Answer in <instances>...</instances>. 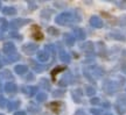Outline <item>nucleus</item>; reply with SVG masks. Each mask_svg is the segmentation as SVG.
<instances>
[{"mask_svg":"<svg viewBox=\"0 0 126 115\" xmlns=\"http://www.w3.org/2000/svg\"><path fill=\"white\" fill-rule=\"evenodd\" d=\"M0 8H1V2H0Z\"/></svg>","mask_w":126,"mask_h":115,"instance_id":"obj_42","label":"nucleus"},{"mask_svg":"<svg viewBox=\"0 0 126 115\" xmlns=\"http://www.w3.org/2000/svg\"><path fill=\"white\" fill-rule=\"evenodd\" d=\"M32 36H33L36 41H40L43 38V34H42V31H41L39 26H34L32 28Z\"/></svg>","mask_w":126,"mask_h":115,"instance_id":"obj_7","label":"nucleus"},{"mask_svg":"<svg viewBox=\"0 0 126 115\" xmlns=\"http://www.w3.org/2000/svg\"><path fill=\"white\" fill-rule=\"evenodd\" d=\"M103 89L104 91L108 93V94H110V95H112L113 93H116V91H117L118 86L113 81H110V80H108V81H105L103 85Z\"/></svg>","mask_w":126,"mask_h":115,"instance_id":"obj_2","label":"nucleus"},{"mask_svg":"<svg viewBox=\"0 0 126 115\" xmlns=\"http://www.w3.org/2000/svg\"><path fill=\"white\" fill-rule=\"evenodd\" d=\"M1 67H2V63L0 62V69H1Z\"/></svg>","mask_w":126,"mask_h":115,"instance_id":"obj_41","label":"nucleus"},{"mask_svg":"<svg viewBox=\"0 0 126 115\" xmlns=\"http://www.w3.org/2000/svg\"><path fill=\"white\" fill-rule=\"evenodd\" d=\"M14 71L18 73V75H23V73H27L28 67L26 65H16L14 67Z\"/></svg>","mask_w":126,"mask_h":115,"instance_id":"obj_19","label":"nucleus"},{"mask_svg":"<svg viewBox=\"0 0 126 115\" xmlns=\"http://www.w3.org/2000/svg\"><path fill=\"white\" fill-rule=\"evenodd\" d=\"M75 37H74V35L72 34H64V42H65V44L67 45H74V43H75Z\"/></svg>","mask_w":126,"mask_h":115,"instance_id":"obj_17","label":"nucleus"},{"mask_svg":"<svg viewBox=\"0 0 126 115\" xmlns=\"http://www.w3.org/2000/svg\"><path fill=\"white\" fill-rule=\"evenodd\" d=\"M90 102L92 105H99V103H100V100H99L98 98H92Z\"/></svg>","mask_w":126,"mask_h":115,"instance_id":"obj_36","label":"nucleus"},{"mask_svg":"<svg viewBox=\"0 0 126 115\" xmlns=\"http://www.w3.org/2000/svg\"><path fill=\"white\" fill-rule=\"evenodd\" d=\"M79 19H76V16L72 13H69V12H65V13H62L57 15L55 18V22L57 25H61V26H67V25H72L75 22H78Z\"/></svg>","mask_w":126,"mask_h":115,"instance_id":"obj_1","label":"nucleus"},{"mask_svg":"<svg viewBox=\"0 0 126 115\" xmlns=\"http://www.w3.org/2000/svg\"><path fill=\"white\" fill-rule=\"evenodd\" d=\"M90 112L92 115H100L102 114V111H100V109H97V108H92Z\"/></svg>","mask_w":126,"mask_h":115,"instance_id":"obj_35","label":"nucleus"},{"mask_svg":"<svg viewBox=\"0 0 126 115\" xmlns=\"http://www.w3.org/2000/svg\"><path fill=\"white\" fill-rule=\"evenodd\" d=\"M31 63H32V66L34 67V70H36V71H41L42 69H43L42 66H40V65H39V63L34 62V61H31Z\"/></svg>","mask_w":126,"mask_h":115,"instance_id":"obj_28","label":"nucleus"},{"mask_svg":"<svg viewBox=\"0 0 126 115\" xmlns=\"http://www.w3.org/2000/svg\"><path fill=\"white\" fill-rule=\"evenodd\" d=\"M63 94H64V91H62V89H56V91H54V92H53V95H54L55 98L63 97Z\"/></svg>","mask_w":126,"mask_h":115,"instance_id":"obj_27","label":"nucleus"},{"mask_svg":"<svg viewBox=\"0 0 126 115\" xmlns=\"http://www.w3.org/2000/svg\"><path fill=\"white\" fill-rule=\"evenodd\" d=\"M120 23H122V25H124V26H126V15L120 18Z\"/></svg>","mask_w":126,"mask_h":115,"instance_id":"obj_37","label":"nucleus"},{"mask_svg":"<svg viewBox=\"0 0 126 115\" xmlns=\"http://www.w3.org/2000/svg\"><path fill=\"white\" fill-rule=\"evenodd\" d=\"M48 33H49V34H51V35H59V34H60V31L57 30V29L53 28V27H49V28H48Z\"/></svg>","mask_w":126,"mask_h":115,"instance_id":"obj_30","label":"nucleus"},{"mask_svg":"<svg viewBox=\"0 0 126 115\" xmlns=\"http://www.w3.org/2000/svg\"><path fill=\"white\" fill-rule=\"evenodd\" d=\"M105 115H112V114H105Z\"/></svg>","mask_w":126,"mask_h":115,"instance_id":"obj_43","label":"nucleus"},{"mask_svg":"<svg viewBox=\"0 0 126 115\" xmlns=\"http://www.w3.org/2000/svg\"><path fill=\"white\" fill-rule=\"evenodd\" d=\"M81 49L86 53H94V47L92 42H85V43H83L81 45Z\"/></svg>","mask_w":126,"mask_h":115,"instance_id":"obj_9","label":"nucleus"},{"mask_svg":"<svg viewBox=\"0 0 126 115\" xmlns=\"http://www.w3.org/2000/svg\"><path fill=\"white\" fill-rule=\"evenodd\" d=\"M46 50L54 53V52H55V47H54L53 44H47V45H46Z\"/></svg>","mask_w":126,"mask_h":115,"instance_id":"obj_32","label":"nucleus"},{"mask_svg":"<svg viewBox=\"0 0 126 115\" xmlns=\"http://www.w3.org/2000/svg\"><path fill=\"white\" fill-rule=\"evenodd\" d=\"M16 89H18V87H16V85L14 84V83H6L5 84V91L7 93H15L16 92Z\"/></svg>","mask_w":126,"mask_h":115,"instance_id":"obj_15","label":"nucleus"},{"mask_svg":"<svg viewBox=\"0 0 126 115\" xmlns=\"http://www.w3.org/2000/svg\"><path fill=\"white\" fill-rule=\"evenodd\" d=\"M91 75L96 77V78H99V77H102L104 75V70L100 69L99 66H92L91 67Z\"/></svg>","mask_w":126,"mask_h":115,"instance_id":"obj_14","label":"nucleus"},{"mask_svg":"<svg viewBox=\"0 0 126 115\" xmlns=\"http://www.w3.org/2000/svg\"><path fill=\"white\" fill-rule=\"evenodd\" d=\"M22 91L25 94H27L29 97H33V95H35V93L37 92V87H36V86H23ZM36 94H37V93H36Z\"/></svg>","mask_w":126,"mask_h":115,"instance_id":"obj_11","label":"nucleus"},{"mask_svg":"<svg viewBox=\"0 0 126 115\" xmlns=\"http://www.w3.org/2000/svg\"><path fill=\"white\" fill-rule=\"evenodd\" d=\"M20 106V102L18 101H8L7 102V108H8V111H14L15 108H18Z\"/></svg>","mask_w":126,"mask_h":115,"instance_id":"obj_22","label":"nucleus"},{"mask_svg":"<svg viewBox=\"0 0 126 115\" xmlns=\"http://www.w3.org/2000/svg\"><path fill=\"white\" fill-rule=\"evenodd\" d=\"M72 83V75L70 72H65L64 76L62 77V79L60 80L59 85L60 86H68L69 84H71Z\"/></svg>","mask_w":126,"mask_h":115,"instance_id":"obj_4","label":"nucleus"},{"mask_svg":"<svg viewBox=\"0 0 126 115\" xmlns=\"http://www.w3.org/2000/svg\"><path fill=\"white\" fill-rule=\"evenodd\" d=\"M31 20H25V19H14L13 21H11V27L14 29H18L20 27H22L26 23H29Z\"/></svg>","mask_w":126,"mask_h":115,"instance_id":"obj_5","label":"nucleus"},{"mask_svg":"<svg viewBox=\"0 0 126 115\" xmlns=\"http://www.w3.org/2000/svg\"><path fill=\"white\" fill-rule=\"evenodd\" d=\"M4 76L6 77V78H7V77H8V78H12V75H11V72H9V71H5Z\"/></svg>","mask_w":126,"mask_h":115,"instance_id":"obj_38","label":"nucleus"},{"mask_svg":"<svg viewBox=\"0 0 126 115\" xmlns=\"http://www.w3.org/2000/svg\"><path fill=\"white\" fill-rule=\"evenodd\" d=\"M2 14L4 15H15L16 14V9L14 7H5L2 9Z\"/></svg>","mask_w":126,"mask_h":115,"instance_id":"obj_20","label":"nucleus"},{"mask_svg":"<svg viewBox=\"0 0 126 115\" xmlns=\"http://www.w3.org/2000/svg\"><path fill=\"white\" fill-rule=\"evenodd\" d=\"M60 59L62 61L63 63H65V64H68V63H70V55L67 52V51H64L63 49H60Z\"/></svg>","mask_w":126,"mask_h":115,"instance_id":"obj_13","label":"nucleus"},{"mask_svg":"<svg viewBox=\"0 0 126 115\" xmlns=\"http://www.w3.org/2000/svg\"><path fill=\"white\" fill-rule=\"evenodd\" d=\"M61 102H56V101H54V102H51L49 105V108L51 109V112L53 113H55V114H59L60 113V111H61Z\"/></svg>","mask_w":126,"mask_h":115,"instance_id":"obj_16","label":"nucleus"},{"mask_svg":"<svg viewBox=\"0 0 126 115\" xmlns=\"http://www.w3.org/2000/svg\"><path fill=\"white\" fill-rule=\"evenodd\" d=\"M36 50H37V45L34 43H28V44H25L22 47V51L26 52L27 55H33Z\"/></svg>","mask_w":126,"mask_h":115,"instance_id":"obj_6","label":"nucleus"},{"mask_svg":"<svg viewBox=\"0 0 126 115\" xmlns=\"http://www.w3.org/2000/svg\"><path fill=\"white\" fill-rule=\"evenodd\" d=\"M9 35H11V37H13V38H16V40H19V41L22 40L21 35H19V34H16V33H11Z\"/></svg>","mask_w":126,"mask_h":115,"instance_id":"obj_34","label":"nucleus"},{"mask_svg":"<svg viewBox=\"0 0 126 115\" xmlns=\"http://www.w3.org/2000/svg\"><path fill=\"white\" fill-rule=\"evenodd\" d=\"M47 94H46L45 92H39L37 94H36V101L37 102H43L47 100Z\"/></svg>","mask_w":126,"mask_h":115,"instance_id":"obj_21","label":"nucleus"},{"mask_svg":"<svg viewBox=\"0 0 126 115\" xmlns=\"http://www.w3.org/2000/svg\"><path fill=\"white\" fill-rule=\"evenodd\" d=\"M36 57L37 59L40 61V62H47L48 59H49V52L47 51V50H40V51H37V55H36Z\"/></svg>","mask_w":126,"mask_h":115,"instance_id":"obj_10","label":"nucleus"},{"mask_svg":"<svg viewBox=\"0 0 126 115\" xmlns=\"http://www.w3.org/2000/svg\"><path fill=\"white\" fill-rule=\"evenodd\" d=\"M71 97H72V99L75 100V102H81V100H82V91L81 89H75L74 92L71 93Z\"/></svg>","mask_w":126,"mask_h":115,"instance_id":"obj_18","label":"nucleus"},{"mask_svg":"<svg viewBox=\"0 0 126 115\" xmlns=\"http://www.w3.org/2000/svg\"><path fill=\"white\" fill-rule=\"evenodd\" d=\"M85 93H86V95L92 97V95H94V93H96V89H94V87H91V86H86L85 87Z\"/></svg>","mask_w":126,"mask_h":115,"instance_id":"obj_25","label":"nucleus"},{"mask_svg":"<svg viewBox=\"0 0 126 115\" xmlns=\"http://www.w3.org/2000/svg\"><path fill=\"white\" fill-rule=\"evenodd\" d=\"M14 115H26V112H23V111L15 112V113H14Z\"/></svg>","mask_w":126,"mask_h":115,"instance_id":"obj_39","label":"nucleus"},{"mask_svg":"<svg viewBox=\"0 0 126 115\" xmlns=\"http://www.w3.org/2000/svg\"><path fill=\"white\" fill-rule=\"evenodd\" d=\"M116 109H117V113L119 115H124L126 113V107L125 106H122V103H120V102L116 105Z\"/></svg>","mask_w":126,"mask_h":115,"instance_id":"obj_23","label":"nucleus"},{"mask_svg":"<svg viewBox=\"0 0 126 115\" xmlns=\"http://www.w3.org/2000/svg\"><path fill=\"white\" fill-rule=\"evenodd\" d=\"M74 37L76 38V40H84L85 38V31L83 30L82 28H78V27H76V28H74Z\"/></svg>","mask_w":126,"mask_h":115,"instance_id":"obj_8","label":"nucleus"},{"mask_svg":"<svg viewBox=\"0 0 126 115\" xmlns=\"http://www.w3.org/2000/svg\"><path fill=\"white\" fill-rule=\"evenodd\" d=\"M90 25L92 27H94V28H102L103 27V21L98 16H92L90 19Z\"/></svg>","mask_w":126,"mask_h":115,"instance_id":"obj_12","label":"nucleus"},{"mask_svg":"<svg viewBox=\"0 0 126 115\" xmlns=\"http://www.w3.org/2000/svg\"><path fill=\"white\" fill-rule=\"evenodd\" d=\"M2 50H4L5 55L8 57V56H12V55H14V53L16 52V49H15V45L12 43V42H7V43H5L4 44V48H2Z\"/></svg>","mask_w":126,"mask_h":115,"instance_id":"obj_3","label":"nucleus"},{"mask_svg":"<svg viewBox=\"0 0 126 115\" xmlns=\"http://www.w3.org/2000/svg\"><path fill=\"white\" fill-rule=\"evenodd\" d=\"M0 115H4V114H0Z\"/></svg>","mask_w":126,"mask_h":115,"instance_id":"obj_44","label":"nucleus"},{"mask_svg":"<svg viewBox=\"0 0 126 115\" xmlns=\"http://www.w3.org/2000/svg\"><path fill=\"white\" fill-rule=\"evenodd\" d=\"M8 25H7V21L6 20H1V30L5 31V30H7V28H8Z\"/></svg>","mask_w":126,"mask_h":115,"instance_id":"obj_31","label":"nucleus"},{"mask_svg":"<svg viewBox=\"0 0 126 115\" xmlns=\"http://www.w3.org/2000/svg\"><path fill=\"white\" fill-rule=\"evenodd\" d=\"M19 58H20V56L15 52L14 55H12V56H8V61L9 62H15V61H18Z\"/></svg>","mask_w":126,"mask_h":115,"instance_id":"obj_29","label":"nucleus"},{"mask_svg":"<svg viewBox=\"0 0 126 115\" xmlns=\"http://www.w3.org/2000/svg\"><path fill=\"white\" fill-rule=\"evenodd\" d=\"M64 69H65L64 66H56V67H55L54 70L51 71V77H53V79H55V78H56V76L59 75V72L63 71Z\"/></svg>","mask_w":126,"mask_h":115,"instance_id":"obj_24","label":"nucleus"},{"mask_svg":"<svg viewBox=\"0 0 126 115\" xmlns=\"http://www.w3.org/2000/svg\"><path fill=\"white\" fill-rule=\"evenodd\" d=\"M76 115H85V114H84V112L78 111V112H77V113H76Z\"/></svg>","mask_w":126,"mask_h":115,"instance_id":"obj_40","label":"nucleus"},{"mask_svg":"<svg viewBox=\"0 0 126 115\" xmlns=\"http://www.w3.org/2000/svg\"><path fill=\"white\" fill-rule=\"evenodd\" d=\"M41 86L43 87L45 89H47V91H49L50 89V85H49V81L47 79H41Z\"/></svg>","mask_w":126,"mask_h":115,"instance_id":"obj_26","label":"nucleus"},{"mask_svg":"<svg viewBox=\"0 0 126 115\" xmlns=\"http://www.w3.org/2000/svg\"><path fill=\"white\" fill-rule=\"evenodd\" d=\"M6 103H7L6 99H5L2 95H0V107H1V108H4V107L6 106Z\"/></svg>","mask_w":126,"mask_h":115,"instance_id":"obj_33","label":"nucleus"}]
</instances>
